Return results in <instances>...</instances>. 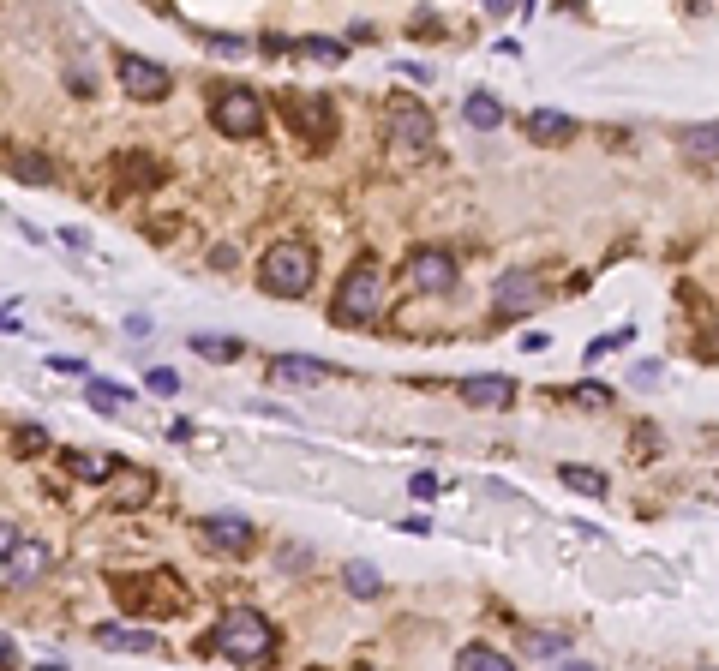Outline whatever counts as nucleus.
<instances>
[{
  "label": "nucleus",
  "instance_id": "obj_21",
  "mask_svg": "<svg viewBox=\"0 0 719 671\" xmlns=\"http://www.w3.org/2000/svg\"><path fill=\"white\" fill-rule=\"evenodd\" d=\"M522 654H534V660H564V654H570V636H558V630H522Z\"/></svg>",
  "mask_w": 719,
  "mask_h": 671
},
{
  "label": "nucleus",
  "instance_id": "obj_33",
  "mask_svg": "<svg viewBox=\"0 0 719 671\" xmlns=\"http://www.w3.org/2000/svg\"><path fill=\"white\" fill-rule=\"evenodd\" d=\"M48 366H54V372H72V378H84V372H90V366H84V360H72V354H48Z\"/></svg>",
  "mask_w": 719,
  "mask_h": 671
},
{
  "label": "nucleus",
  "instance_id": "obj_30",
  "mask_svg": "<svg viewBox=\"0 0 719 671\" xmlns=\"http://www.w3.org/2000/svg\"><path fill=\"white\" fill-rule=\"evenodd\" d=\"M690 156H719V120L690 126Z\"/></svg>",
  "mask_w": 719,
  "mask_h": 671
},
{
  "label": "nucleus",
  "instance_id": "obj_9",
  "mask_svg": "<svg viewBox=\"0 0 719 671\" xmlns=\"http://www.w3.org/2000/svg\"><path fill=\"white\" fill-rule=\"evenodd\" d=\"M390 138L402 144V150H426V138H432V114L420 108V102H390Z\"/></svg>",
  "mask_w": 719,
  "mask_h": 671
},
{
  "label": "nucleus",
  "instance_id": "obj_13",
  "mask_svg": "<svg viewBox=\"0 0 719 671\" xmlns=\"http://www.w3.org/2000/svg\"><path fill=\"white\" fill-rule=\"evenodd\" d=\"M510 396H516V384H510V378H492V372L462 378V402H468V408H504Z\"/></svg>",
  "mask_w": 719,
  "mask_h": 671
},
{
  "label": "nucleus",
  "instance_id": "obj_23",
  "mask_svg": "<svg viewBox=\"0 0 719 671\" xmlns=\"http://www.w3.org/2000/svg\"><path fill=\"white\" fill-rule=\"evenodd\" d=\"M150 492H156V486H150V474L126 468V480L114 486V504H120V510H138V504H150Z\"/></svg>",
  "mask_w": 719,
  "mask_h": 671
},
{
  "label": "nucleus",
  "instance_id": "obj_5",
  "mask_svg": "<svg viewBox=\"0 0 719 671\" xmlns=\"http://www.w3.org/2000/svg\"><path fill=\"white\" fill-rule=\"evenodd\" d=\"M378 312H384V282H378L372 264H354V270L342 276V288H336L330 318H336V324H372Z\"/></svg>",
  "mask_w": 719,
  "mask_h": 671
},
{
  "label": "nucleus",
  "instance_id": "obj_26",
  "mask_svg": "<svg viewBox=\"0 0 719 671\" xmlns=\"http://www.w3.org/2000/svg\"><path fill=\"white\" fill-rule=\"evenodd\" d=\"M144 390H150V396H180V372H174V366H150V372H144Z\"/></svg>",
  "mask_w": 719,
  "mask_h": 671
},
{
  "label": "nucleus",
  "instance_id": "obj_18",
  "mask_svg": "<svg viewBox=\"0 0 719 671\" xmlns=\"http://www.w3.org/2000/svg\"><path fill=\"white\" fill-rule=\"evenodd\" d=\"M462 120H468L474 132H498V126H504V102H498L492 90H474V96L462 102Z\"/></svg>",
  "mask_w": 719,
  "mask_h": 671
},
{
  "label": "nucleus",
  "instance_id": "obj_31",
  "mask_svg": "<svg viewBox=\"0 0 719 671\" xmlns=\"http://www.w3.org/2000/svg\"><path fill=\"white\" fill-rule=\"evenodd\" d=\"M48 450V432L42 426H18V456H42Z\"/></svg>",
  "mask_w": 719,
  "mask_h": 671
},
{
  "label": "nucleus",
  "instance_id": "obj_19",
  "mask_svg": "<svg viewBox=\"0 0 719 671\" xmlns=\"http://www.w3.org/2000/svg\"><path fill=\"white\" fill-rule=\"evenodd\" d=\"M84 396H90L96 414H120V408H132V390H120V384H108V378H90Z\"/></svg>",
  "mask_w": 719,
  "mask_h": 671
},
{
  "label": "nucleus",
  "instance_id": "obj_2",
  "mask_svg": "<svg viewBox=\"0 0 719 671\" xmlns=\"http://www.w3.org/2000/svg\"><path fill=\"white\" fill-rule=\"evenodd\" d=\"M114 600H120V612H132V618H174V612H186V588H180L168 570L114 576Z\"/></svg>",
  "mask_w": 719,
  "mask_h": 671
},
{
  "label": "nucleus",
  "instance_id": "obj_11",
  "mask_svg": "<svg viewBox=\"0 0 719 671\" xmlns=\"http://www.w3.org/2000/svg\"><path fill=\"white\" fill-rule=\"evenodd\" d=\"M204 546L234 558V552L252 546V522H240V516H210V522H204Z\"/></svg>",
  "mask_w": 719,
  "mask_h": 671
},
{
  "label": "nucleus",
  "instance_id": "obj_1",
  "mask_svg": "<svg viewBox=\"0 0 719 671\" xmlns=\"http://www.w3.org/2000/svg\"><path fill=\"white\" fill-rule=\"evenodd\" d=\"M198 648L216 654V660H234V666H264V660L276 654V630H270L264 612H228Z\"/></svg>",
  "mask_w": 719,
  "mask_h": 671
},
{
  "label": "nucleus",
  "instance_id": "obj_12",
  "mask_svg": "<svg viewBox=\"0 0 719 671\" xmlns=\"http://www.w3.org/2000/svg\"><path fill=\"white\" fill-rule=\"evenodd\" d=\"M96 648H120V654H162L156 630H126V624H96Z\"/></svg>",
  "mask_w": 719,
  "mask_h": 671
},
{
  "label": "nucleus",
  "instance_id": "obj_37",
  "mask_svg": "<svg viewBox=\"0 0 719 671\" xmlns=\"http://www.w3.org/2000/svg\"><path fill=\"white\" fill-rule=\"evenodd\" d=\"M486 6H492V12H510V6H516V0H486Z\"/></svg>",
  "mask_w": 719,
  "mask_h": 671
},
{
  "label": "nucleus",
  "instance_id": "obj_16",
  "mask_svg": "<svg viewBox=\"0 0 719 671\" xmlns=\"http://www.w3.org/2000/svg\"><path fill=\"white\" fill-rule=\"evenodd\" d=\"M522 126H528V138H540V144H564V138H576V120L558 114V108H534Z\"/></svg>",
  "mask_w": 719,
  "mask_h": 671
},
{
  "label": "nucleus",
  "instance_id": "obj_14",
  "mask_svg": "<svg viewBox=\"0 0 719 671\" xmlns=\"http://www.w3.org/2000/svg\"><path fill=\"white\" fill-rule=\"evenodd\" d=\"M114 180H126L132 192H150V186H162V162H150V156L126 150V156H114Z\"/></svg>",
  "mask_w": 719,
  "mask_h": 671
},
{
  "label": "nucleus",
  "instance_id": "obj_8",
  "mask_svg": "<svg viewBox=\"0 0 719 671\" xmlns=\"http://www.w3.org/2000/svg\"><path fill=\"white\" fill-rule=\"evenodd\" d=\"M492 300H498V312H504V318H528V312L546 300V288H540V276H528V270H510V276L498 282V294H492Z\"/></svg>",
  "mask_w": 719,
  "mask_h": 671
},
{
  "label": "nucleus",
  "instance_id": "obj_3",
  "mask_svg": "<svg viewBox=\"0 0 719 671\" xmlns=\"http://www.w3.org/2000/svg\"><path fill=\"white\" fill-rule=\"evenodd\" d=\"M312 270H318V252H312L306 240H276V246L264 252V264H258L264 294H276V300H300V294L312 288Z\"/></svg>",
  "mask_w": 719,
  "mask_h": 671
},
{
  "label": "nucleus",
  "instance_id": "obj_35",
  "mask_svg": "<svg viewBox=\"0 0 719 671\" xmlns=\"http://www.w3.org/2000/svg\"><path fill=\"white\" fill-rule=\"evenodd\" d=\"M12 330H24V324H18L12 312H0V336H12Z\"/></svg>",
  "mask_w": 719,
  "mask_h": 671
},
{
  "label": "nucleus",
  "instance_id": "obj_32",
  "mask_svg": "<svg viewBox=\"0 0 719 671\" xmlns=\"http://www.w3.org/2000/svg\"><path fill=\"white\" fill-rule=\"evenodd\" d=\"M18 540H24V534H18V522H0V564L18 552Z\"/></svg>",
  "mask_w": 719,
  "mask_h": 671
},
{
  "label": "nucleus",
  "instance_id": "obj_4",
  "mask_svg": "<svg viewBox=\"0 0 719 671\" xmlns=\"http://www.w3.org/2000/svg\"><path fill=\"white\" fill-rule=\"evenodd\" d=\"M210 120H216L222 138H258V132H264V102H258V90H246V84H222V90L210 96Z\"/></svg>",
  "mask_w": 719,
  "mask_h": 671
},
{
  "label": "nucleus",
  "instance_id": "obj_36",
  "mask_svg": "<svg viewBox=\"0 0 719 671\" xmlns=\"http://www.w3.org/2000/svg\"><path fill=\"white\" fill-rule=\"evenodd\" d=\"M0 666H12V642L6 636H0Z\"/></svg>",
  "mask_w": 719,
  "mask_h": 671
},
{
  "label": "nucleus",
  "instance_id": "obj_22",
  "mask_svg": "<svg viewBox=\"0 0 719 671\" xmlns=\"http://www.w3.org/2000/svg\"><path fill=\"white\" fill-rule=\"evenodd\" d=\"M558 474H564V486H570V492H582V498H606V474H600V468L570 462V468H558Z\"/></svg>",
  "mask_w": 719,
  "mask_h": 671
},
{
  "label": "nucleus",
  "instance_id": "obj_24",
  "mask_svg": "<svg viewBox=\"0 0 719 671\" xmlns=\"http://www.w3.org/2000/svg\"><path fill=\"white\" fill-rule=\"evenodd\" d=\"M456 666H468V671H504L510 660H504L498 648H486V642H468V648L456 654Z\"/></svg>",
  "mask_w": 719,
  "mask_h": 671
},
{
  "label": "nucleus",
  "instance_id": "obj_6",
  "mask_svg": "<svg viewBox=\"0 0 719 671\" xmlns=\"http://www.w3.org/2000/svg\"><path fill=\"white\" fill-rule=\"evenodd\" d=\"M114 72H120V90L138 96V102H162V96L174 90V84H168V66H156V60H144V54H120Z\"/></svg>",
  "mask_w": 719,
  "mask_h": 671
},
{
  "label": "nucleus",
  "instance_id": "obj_34",
  "mask_svg": "<svg viewBox=\"0 0 719 671\" xmlns=\"http://www.w3.org/2000/svg\"><path fill=\"white\" fill-rule=\"evenodd\" d=\"M60 240H66V246H78V252H90V234H84V228H60Z\"/></svg>",
  "mask_w": 719,
  "mask_h": 671
},
{
  "label": "nucleus",
  "instance_id": "obj_29",
  "mask_svg": "<svg viewBox=\"0 0 719 671\" xmlns=\"http://www.w3.org/2000/svg\"><path fill=\"white\" fill-rule=\"evenodd\" d=\"M192 348H198L204 360H234V354H240V342H228V336H192Z\"/></svg>",
  "mask_w": 719,
  "mask_h": 671
},
{
  "label": "nucleus",
  "instance_id": "obj_28",
  "mask_svg": "<svg viewBox=\"0 0 719 671\" xmlns=\"http://www.w3.org/2000/svg\"><path fill=\"white\" fill-rule=\"evenodd\" d=\"M12 174H18V180H36V186H48V180H54V168H48L42 156H12Z\"/></svg>",
  "mask_w": 719,
  "mask_h": 671
},
{
  "label": "nucleus",
  "instance_id": "obj_7",
  "mask_svg": "<svg viewBox=\"0 0 719 671\" xmlns=\"http://www.w3.org/2000/svg\"><path fill=\"white\" fill-rule=\"evenodd\" d=\"M408 282L420 294H444V288H456V258L444 246H420V252H408Z\"/></svg>",
  "mask_w": 719,
  "mask_h": 671
},
{
  "label": "nucleus",
  "instance_id": "obj_10",
  "mask_svg": "<svg viewBox=\"0 0 719 671\" xmlns=\"http://www.w3.org/2000/svg\"><path fill=\"white\" fill-rule=\"evenodd\" d=\"M288 120H294V132H300V138H330V132H336V114H330V102H324V96H312V102H306V96H294V102H288Z\"/></svg>",
  "mask_w": 719,
  "mask_h": 671
},
{
  "label": "nucleus",
  "instance_id": "obj_15",
  "mask_svg": "<svg viewBox=\"0 0 719 671\" xmlns=\"http://www.w3.org/2000/svg\"><path fill=\"white\" fill-rule=\"evenodd\" d=\"M48 570V546H36V540H18V552L6 558V582L12 588H24V582H36Z\"/></svg>",
  "mask_w": 719,
  "mask_h": 671
},
{
  "label": "nucleus",
  "instance_id": "obj_20",
  "mask_svg": "<svg viewBox=\"0 0 719 671\" xmlns=\"http://www.w3.org/2000/svg\"><path fill=\"white\" fill-rule=\"evenodd\" d=\"M60 468L78 474V480H108V474H114V462H108V456H90V450H60Z\"/></svg>",
  "mask_w": 719,
  "mask_h": 671
},
{
  "label": "nucleus",
  "instance_id": "obj_25",
  "mask_svg": "<svg viewBox=\"0 0 719 671\" xmlns=\"http://www.w3.org/2000/svg\"><path fill=\"white\" fill-rule=\"evenodd\" d=\"M300 54H312V60H324V66H342V60H348V48H342V42H330V36H306V42H300Z\"/></svg>",
  "mask_w": 719,
  "mask_h": 671
},
{
  "label": "nucleus",
  "instance_id": "obj_17",
  "mask_svg": "<svg viewBox=\"0 0 719 671\" xmlns=\"http://www.w3.org/2000/svg\"><path fill=\"white\" fill-rule=\"evenodd\" d=\"M270 378H282V384H318V378H330V366H324V360H306V354H276V360H270Z\"/></svg>",
  "mask_w": 719,
  "mask_h": 671
},
{
  "label": "nucleus",
  "instance_id": "obj_27",
  "mask_svg": "<svg viewBox=\"0 0 719 671\" xmlns=\"http://www.w3.org/2000/svg\"><path fill=\"white\" fill-rule=\"evenodd\" d=\"M342 582H348V594H378V588H384L372 564H348V570H342Z\"/></svg>",
  "mask_w": 719,
  "mask_h": 671
}]
</instances>
